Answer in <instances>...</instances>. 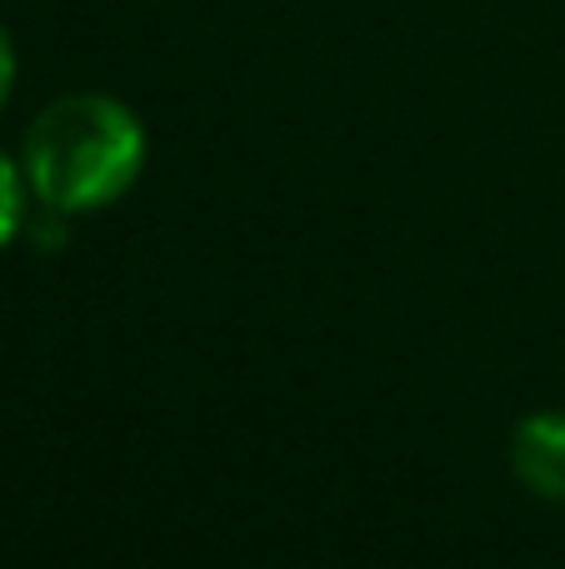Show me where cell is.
<instances>
[{"mask_svg":"<svg viewBox=\"0 0 565 569\" xmlns=\"http://www.w3.org/2000/svg\"><path fill=\"white\" fill-rule=\"evenodd\" d=\"M146 170V126L116 96H60L26 130L30 196L60 216H86L120 200Z\"/></svg>","mask_w":565,"mask_h":569,"instance_id":"1","label":"cell"},{"mask_svg":"<svg viewBox=\"0 0 565 569\" xmlns=\"http://www.w3.org/2000/svg\"><path fill=\"white\" fill-rule=\"evenodd\" d=\"M511 470L541 500L565 505V415H526L511 435Z\"/></svg>","mask_w":565,"mask_h":569,"instance_id":"2","label":"cell"},{"mask_svg":"<svg viewBox=\"0 0 565 569\" xmlns=\"http://www.w3.org/2000/svg\"><path fill=\"white\" fill-rule=\"evenodd\" d=\"M26 166H16V160L0 150V246H10V240L20 236V226H26Z\"/></svg>","mask_w":565,"mask_h":569,"instance_id":"3","label":"cell"},{"mask_svg":"<svg viewBox=\"0 0 565 569\" xmlns=\"http://www.w3.org/2000/svg\"><path fill=\"white\" fill-rule=\"evenodd\" d=\"M10 90H16V46H10V30L0 26V106L10 100Z\"/></svg>","mask_w":565,"mask_h":569,"instance_id":"4","label":"cell"}]
</instances>
